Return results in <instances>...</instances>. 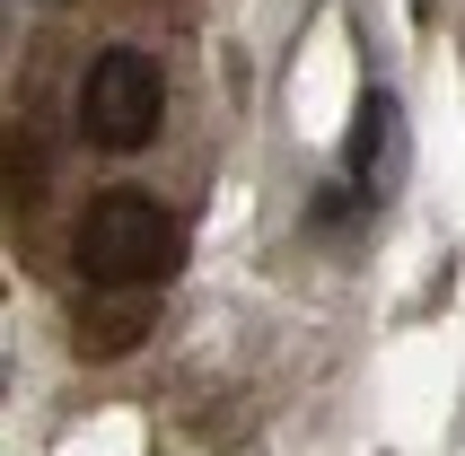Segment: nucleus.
Segmentation results:
<instances>
[{
  "label": "nucleus",
  "mask_w": 465,
  "mask_h": 456,
  "mask_svg": "<svg viewBox=\"0 0 465 456\" xmlns=\"http://www.w3.org/2000/svg\"><path fill=\"white\" fill-rule=\"evenodd\" d=\"M184 263V228L167 203L150 193H97L88 220H79V273L97 281V290H158V281H176Z\"/></svg>",
  "instance_id": "obj_1"
},
{
  "label": "nucleus",
  "mask_w": 465,
  "mask_h": 456,
  "mask_svg": "<svg viewBox=\"0 0 465 456\" xmlns=\"http://www.w3.org/2000/svg\"><path fill=\"white\" fill-rule=\"evenodd\" d=\"M167 114V71H158L141 45H114L97 53V71L79 88V132L97 141V150H141Z\"/></svg>",
  "instance_id": "obj_2"
}]
</instances>
